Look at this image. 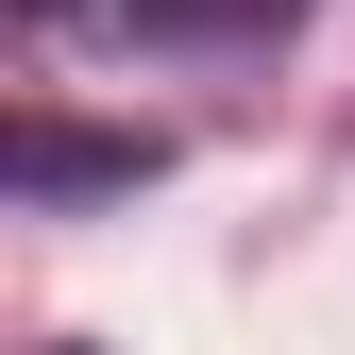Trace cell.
<instances>
[{"label":"cell","instance_id":"cell-1","mask_svg":"<svg viewBox=\"0 0 355 355\" xmlns=\"http://www.w3.org/2000/svg\"><path fill=\"white\" fill-rule=\"evenodd\" d=\"M187 17H271V0H187Z\"/></svg>","mask_w":355,"mask_h":355}]
</instances>
